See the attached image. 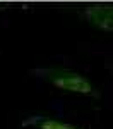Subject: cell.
<instances>
[{
  "instance_id": "cell-1",
  "label": "cell",
  "mask_w": 113,
  "mask_h": 129,
  "mask_svg": "<svg viewBox=\"0 0 113 129\" xmlns=\"http://www.w3.org/2000/svg\"><path fill=\"white\" fill-rule=\"evenodd\" d=\"M29 74L60 91H67V93H74V95H81V96H87V98L94 100L101 98V91L98 89V86L87 76H84L82 72L70 69V67L38 66V67L29 69Z\"/></svg>"
},
{
  "instance_id": "cell-2",
  "label": "cell",
  "mask_w": 113,
  "mask_h": 129,
  "mask_svg": "<svg viewBox=\"0 0 113 129\" xmlns=\"http://www.w3.org/2000/svg\"><path fill=\"white\" fill-rule=\"evenodd\" d=\"M77 16L89 28L113 35V2H94L79 7Z\"/></svg>"
},
{
  "instance_id": "cell-3",
  "label": "cell",
  "mask_w": 113,
  "mask_h": 129,
  "mask_svg": "<svg viewBox=\"0 0 113 129\" xmlns=\"http://www.w3.org/2000/svg\"><path fill=\"white\" fill-rule=\"evenodd\" d=\"M21 127L24 129H87L84 126L74 124L70 120L53 117V115H45V114H33L21 122Z\"/></svg>"
},
{
  "instance_id": "cell-4",
  "label": "cell",
  "mask_w": 113,
  "mask_h": 129,
  "mask_svg": "<svg viewBox=\"0 0 113 129\" xmlns=\"http://www.w3.org/2000/svg\"><path fill=\"white\" fill-rule=\"evenodd\" d=\"M108 69H110V71H111V72H113V60H111V62H110V64H108Z\"/></svg>"
},
{
  "instance_id": "cell-5",
  "label": "cell",
  "mask_w": 113,
  "mask_h": 129,
  "mask_svg": "<svg viewBox=\"0 0 113 129\" xmlns=\"http://www.w3.org/2000/svg\"><path fill=\"white\" fill-rule=\"evenodd\" d=\"M4 9H5V4H0V12H2Z\"/></svg>"
}]
</instances>
